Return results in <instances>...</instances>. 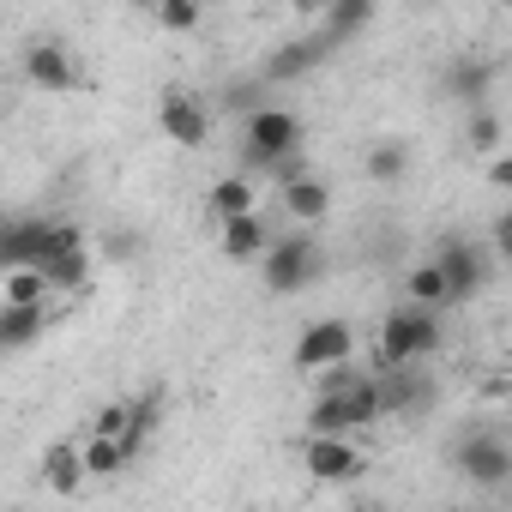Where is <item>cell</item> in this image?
Instances as JSON below:
<instances>
[{
    "label": "cell",
    "instance_id": "cell-24",
    "mask_svg": "<svg viewBox=\"0 0 512 512\" xmlns=\"http://www.w3.org/2000/svg\"><path fill=\"white\" fill-rule=\"evenodd\" d=\"M151 19H157L163 31L187 37V31H199V25H205V7H199V0H157V7H151Z\"/></svg>",
    "mask_w": 512,
    "mask_h": 512
},
{
    "label": "cell",
    "instance_id": "cell-27",
    "mask_svg": "<svg viewBox=\"0 0 512 512\" xmlns=\"http://www.w3.org/2000/svg\"><path fill=\"white\" fill-rule=\"evenodd\" d=\"M488 247H494L500 266H512V205H500V211L488 217Z\"/></svg>",
    "mask_w": 512,
    "mask_h": 512
},
{
    "label": "cell",
    "instance_id": "cell-2",
    "mask_svg": "<svg viewBox=\"0 0 512 512\" xmlns=\"http://www.w3.org/2000/svg\"><path fill=\"white\" fill-rule=\"evenodd\" d=\"M326 272V253H320V235L314 229H290L272 241V253L260 260V278H266V296H302L308 284H320Z\"/></svg>",
    "mask_w": 512,
    "mask_h": 512
},
{
    "label": "cell",
    "instance_id": "cell-22",
    "mask_svg": "<svg viewBox=\"0 0 512 512\" xmlns=\"http://www.w3.org/2000/svg\"><path fill=\"white\" fill-rule=\"evenodd\" d=\"M49 278L43 272H31V266H19V272H7V308H49Z\"/></svg>",
    "mask_w": 512,
    "mask_h": 512
},
{
    "label": "cell",
    "instance_id": "cell-6",
    "mask_svg": "<svg viewBox=\"0 0 512 512\" xmlns=\"http://www.w3.org/2000/svg\"><path fill=\"white\" fill-rule=\"evenodd\" d=\"M157 127H163V139L181 145V151H199V145L211 139V115H205V103H199L193 91H163Z\"/></svg>",
    "mask_w": 512,
    "mask_h": 512
},
{
    "label": "cell",
    "instance_id": "cell-29",
    "mask_svg": "<svg viewBox=\"0 0 512 512\" xmlns=\"http://www.w3.org/2000/svg\"><path fill=\"white\" fill-rule=\"evenodd\" d=\"M350 512H374V506H350Z\"/></svg>",
    "mask_w": 512,
    "mask_h": 512
},
{
    "label": "cell",
    "instance_id": "cell-25",
    "mask_svg": "<svg viewBox=\"0 0 512 512\" xmlns=\"http://www.w3.org/2000/svg\"><path fill=\"white\" fill-rule=\"evenodd\" d=\"M127 428H133V398L103 404V410H97V422H91V434H103V440H127Z\"/></svg>",
    "mask_w": 512,
    "mask_h": 512
},
{
    "label": "cell",
    "instance_id": "cell-20",
    "mask_svg": "<svg viewBox=\"0 0 512 512\" xmlns=\"http://www.w3.org/2000/svg\"><path fill=\"white\" fill-rule=\"evenodd\" d=\"M368 25H374V7H368V0H338V7L320 19V37H326L332 49H344V43H350L356 31H368Z\"/></svg>",
    "mask_w": 512,
    "mask_h": 512
},
{
    "label": "cell",
    "instance_id": "cell-7",
    "mask_svg": "<svg viewBox=\"0 0 512 512\" xmlns=\"http://www.w3.org/2000/svg\"><path fill=\"white\" fill-rule=\"evenodd\" d=\"M434 266L446 272V284H452V302H470V296L482 290V278H488L482 247H476V241H464V235H446V241L434 247Z\"/></svg>",
    "mask_w": 512,
    "mask_h": 512
},
{
    "label": "cell",
    "instance_id": "cell-9",
    "mask_svg": "<svg viewBox=\"0 0 512 512\" xmlns=\"http://www.w3.org/2000/svg\"><path fill=\"white\" fill-rule=\"evenodd\" d=\"M440 91L476 115V109H482V97L494 91V61H488V55H452V61H446V73H440Z\"/></svg>",
    "mask_w": 512,
    "mask_h": 512
},
{
    "label": "cell",
    "instance_id": "cell-12",
    "mask_svg": "<svg viewBox=\"0 0 512 512\" xmlns=\"http://www.w3.org/2000/svg\"><path fill=\"white\" fill-rule=\"evenodd\" d=\"M302 470H308L314 482H350V476H362V452H356L350 440H320V434H308V440H302Z\"/></svg>",
    "mask_w": 512,
    "mask_h": 512
},
{
    "label": "cell",
    "instance_id": "cell-23",
    "mask_svg": "<svg viewBox=\"0 0 512 512\" xmlns=\"http://www.w3.org/2000/svg\"><path fill=\"white\" fill-rule=\"evenodd\" d=\"M133 458H127V446L121 440H103V434H91L85 440V470H91V482H103V476H121Z\"/></svg>",
    "mask_w": 512,
    "mask_h": 512
},
{
    "label": "cell",
    "instance_id": "cell-18",
    "mask_svg": "<svg viewBox=\"0 0 512 512\" xmlns=\"http://www.w3.org/2000/svg\"><path fill=\"white\" fill-rule=\"evenodd\" d=\"M49 332V308H0V344L7 350H31Z\"/></svg>",
    "mask_w": 512,
    "mask_h": 512
},
{
    "label": "cell",
    "instance_id": "cell-4",
    "mask_svg": "<svg viewBox=\"0 0 512 512\" xmlns=\"http://www.w3.org/2000/svg\"><path fill=\"white\" fill-rule=\"evenodd\" d=\"M452 464H458V476L476 482V488H500V482H512V446H506L494 428H470V434H458V440H452Z\"/></svg>",
    "mask_w": 512,
    "mask_h": 512
},
{
    "label": "cell",
    "instance_id": "cell-8",
    "mask_svg": "<svg viewBox=\"0 0 512 512\" xmlns=\"http://www.w3.org/2000/svg\"><path fill=\"white\" fill-rule=\"evenodd\" d=\"M25 79L49 97H67L79 85V67H73V49L67 43H31L25 49Z\"/></svg>",
    "mask_w": 512,
    "mask_h": 512
},
{
    "label": "cell",
    "instance_id": "cell-11",
    "mask_svg": "<svg viewBox=\"0 0 512 512\" xmlns=\"http://www.w3.org/2000/svg\"><path fill=\"white\" fill-rule=\"evenodd\" d=\"M326 55H332L326 37H290V43H278V49L266 55V85H296V79H308Z\"/></svg>",
    "mask_w": 512,
    "mask_h": 512
},
{
    "label": "cell",
    "instance_id": "cell-1",
    "mask_svg": "<svg viewBox=\"0 0 512 512\" xmlns=\"http://www.w3.org/2000/svg\"><path fill=\"white\" fill-rule=\"evenodd\" d=\"M302 139H308V127H302L296 109H284V103L253 109V115L241 121V169H235V175H247V181H253V175H266L272 163L296 157Z\"/></svg>",
    "mask_w": 512,
    "mask_h": 512
},
{
    "label": "cell",
    "instance_id": "cell-13",
    "mask_svg": "<svg viewBox=\"0 0 512 512\" xmlns=\"http://www.w3.org/2000/svg\"><path fill=\"white\" fill-rule=\"evenodd\" d=\"M272 229H266V217L260 211H253V217H235V223H223L217 229V253H223V260L229 266H247V260H266V253H272Z\"/></svg>",
    "mask_w": 512,
    "mask_h": 512
},
{
    "label": "cell",
    "instance_id": "cell-21",
    "mask_svg": "<svg viewBox=\"0 0 512 512\" xmlns=\"http://www.w3.org/2000/svg\"><path fill=\"white\" fill-rule=\"evenodd\" d=\"M43 278H49L55 296H79V290L91 284V253H61V260L43 266Z\"/></svg>",
    "mask_w": 512,
    "mask_h": 512
},
{
    "label": "cell",
    "instance_id": "cell-26",
    "mask_svg": "<svg viewBox=\"0 0 512 512\" xmlns=\"http://www.w3.org/2000/svg\"><path fill=\"white\" fill-rule=\"evenodd\" d=\"M500 133H506V127H500V115H494V109H476V115H470V145H476V151L500 157Z\"/></svg>",
    "mask_w": 512,
    "mask_h": 512
},
{
    "label": "cell",
    "instance_id": "cell-28",
    "mask_svg": "<svg viewBox=\"0 0 512 512\" xmlns=\"http://www.w3.org/2000/svg\"><path fill=\"white\" fill-rule=\"evenodd\" d=\"M488 187H494V193H512V151L488 157Z\"/></svg>",
    "mask_w": 512,
    "mask_h": 512
},
{
    "label": "cell",
    "instance_id": "cell-15",
    "mask_svg": "<svg viewBox=\"0 0 512 512\" xmlns=\"http://www.w3.org/2000/svg\"><path fill=\"white\" fill-rule=\"evenodd\" d=\"M278 205H284V217H290L296 229H314V223H326V211H332V187H326L320 175H308V181H296V187H278Z\"/></svg>",
    "mask_w": 512,
    "mask_h": 512
},
{
    "label": "cell",
    "instance_id": "cell-19",
    "mask_svg": "<svg viewBox=\"0 0 512 512\" xmlns=\"http://www.w3.org/2000/svg\"><path fill=\"white\" fill-rule=\"evenodd\" d=\"M362 169H368V181L392 187V181H404V175H410V145H404V139H374V145H368V157H362Z\"/></svg>",
    "mask_w": 512,
    "mask_h": 512
},
{
    "label": "cell",
    "instance_id": "cell-5",
    "mask_svg": "<svg viewBox=\"0 0 512 512\" xmlns=\"http://www.w3.org/2000/svg\"><path fill=\"white\" fill-rule=\"evenodd\" d=\"M350 356H356L350 320H314V326H302V338H296V368H302V374H332V368H344Z\"/></svg>",
    "mask_w": 512,
    "mask_h": 512
},
{
    "label": "cell",
    "instance_id": "cell-14",
    "mask_svg": "<svg viewBox=\"0 0 512 512\" xmlns=\"http://www.w3.org/2000/svg\"><path fill=\"white\" fill-rule=\"evenodd\" d=\"M43 482H49V494L73 500V494L91 482V470H85V440H55V446L43 452Z\"/></svg>",
    "mask_w": 512,
    "mask_h": 512
},
{
    "label": "cell",
    "instance_id": "cell-16",
    "mask_svg": "<svg viewBox=\"0 0 512 512\" xmlns=\"http://www.w3.org/2000/svg\"><path fill=\"white\" fill-rule=\"evenodd\" d=\"M253 199H260V193H253V181H247V175H223V181H211V193H205V205H211V217H217V223L253 217V211H260Z\"/></svg>",
    "mask_w": 512,
    "mask_h": 512
},
{
    "label": "cell",
    "instance_id": "cell-10",
    "mask_svg": "<svg viewBox=\"0 0 512 512\" xmlns=\"http://www.w3.org/2000/svg\"><path fill=\"white\" fill-rule=\"evenodd\" d=\"M55 223L49 217H19V223H7V235H0V247H7V272H19V266H31V272H43L49 266V253H55Z\"/></svg>",
    "mask_w": 512,
    "mask_h": 512
},
{
    "label": "cell",
    "instance_id": "cell-17",
    "mask_svg": "<svg viewBox=\"0 0 512 512\" xmlns=\"http://www.w3.org/2000/svg\"><path fill=\"white\" fill-rule=\"evenodd\" d=\"M404 302H410V308H428V314L452 308V284H446V272H440L434 260H422V266L404 278Z\"/></svg>",
    "mask_w": 512,
    "mask_h": 512
},
{
    "label": "cell",
    "instance_id": "cell-3",
    "mask_svg": "<svg viewBox=\"0 0 512 512\" xmlns=\"http://www.w3.org/2000/svg\"><path fill=\"white\" fill-rule=\"evenodd\" d=\"M440 350V314H428V308H392L386 320H380V374H398V368H410V362H422V356H434Z\"/></svg>",
    "mask_w": 512,
    "mask_h": 512
}]
</instances>
